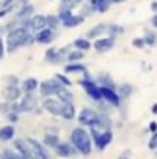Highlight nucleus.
Here are the masks:
<instances>
[{
  "instance_id": "nucleus-1",
  "label": "nucleus",
  "mask_w": 157,
  "mask_h": 159,
  "mask_svg": "<svg viewBox=\"0 0 157 159\" xmlns=\"http://www.w3.org/2000/svg\"><path fill=\"white\" fill-rule=\"evenodd\" d=\"M4 41H6V52L15 54L20 48H28V46L35 44V32H32L30 28L20 24V26L7 30L4 34Z\"/></svg>"
},
{
  "instance_id": "nucleus-2",
  "label": "nucleus",
  "mask_w": 157,
  "mask_h": 159,
  "mask_svg": "<svg viewBox=\"0 0 157 159\" xmlns=\"http://www.w3.org/2000/svg\"><path fill=\"white\" fill-rule=\"evenodd\" d=\"M69 141L74 144V148L78 150V154L81 156V157H89V156L92 154V150H94L92 137H91L89 129L83 128V126H79V124L70 129V133H69Z\"/></svg>"
},
{
  "instance_id": "nucleus-3",
  "label": "nucleus",
  "mask_w": 157,
  "mask_h": 159,
  "mask_svg": "<svg viewBox=\"0 0 157 159\" xmlns=\"http://www.w3.org/2000/svg\"><path fill=\"white\" fill-rule=\"evenodd\" d=\"M20 115H39L41 111V100L37 93H24L19 100Z\"/></svg>"
},
{
  "instance_id": "nucleus-4",
  "label": "nucleus",
  "mask_w": 157,
  "mask_h": 159,
  "mask_svg": "<svg viewBox=\"0 0 157 159\" xmlns=\"http://www.w3.org/2000/svg\"><path fill=\"white\" fill-rule=\"evenodd\" d=\"M78 85L85 91V94L96 104V102H102V93H100V85L96 83V80L92 78L89 72L87 74H83V78L78 80Z\"/></svg>"
},
{
  "instance_id": "nucleus-5",
  "label": "nucleus",
  "mask_w": 157,
  "mask_h": 159,
  "mask_svg": "<svg viewBox=\"0 0 157 159\" xmlns=\"http://www.w3.org/2000/svg\"><path fill=\"white\" fill-rule=\"evenodd\" d=\"M72 48V44H67V46H50L46 48L44 52V61L50 63V65H59V63H67V54L69 50Z\"/></svg>"
},
{
  "instance_id": "nucleus-6",
  "label": "nucleus",
  "mask_w": 157,
  "mask_h": 159,
  "mask_svg": "<svg viewBox=\"0 0 157 159\" xmlns=\"http://www.w3.org/2000/svg\"><path fill=\"white\" fill-rule=\"evenodd\" d=\"M63 100H59L57 96H46V98H41V109L52 117H61V111H63Z\"/></svg>"
},
{
  "instance_id": "nucleus-7",
  "label": "nucleus",
  "mask_w": 157,
  "mask_h": 159,
  "mask_svg": "<svg viewBox=\"0 0 157 159\" xmlns=\"http://www.w3.org/2000/svg\"><path fill=\"white\" fill-rule=\"evenodd\" d=\"M98 115H100V111L96 109V107H89V106H85V107H81L78 111V115H76V122H78L79 126H83V128H91L96 120H98Z\"/></svg>"
},
{
  "instance_id": "nucleus-8",
  "label": "nucleus",
  "mask_w": 157,
  "mask_h": 159,
  "mask_svg": "<svg viewBox=\"0 0 157 159\" xmlns=\"http://www.w3.org/2000/svg\"><path fill=\"white\" fill-rule=\"evenodd\" d=\"M28 141V146H30V154H32V159H54L50 150L41 143L39 139L35 137H26Z\"/></svg>"
},
{
  "instance_id": "nucleus-9",
  "label": "nucleus",
  "mask_w": 157,
  "mask_h": 159,
  "mask_svg": "<svg viewBox=\"0 0 157 159\" xmlns=\"http://www.w3.org/2000/svg\"><path fill=\"white\" fill-rule=\"evenodd\" d=\"M91 133V131H89ZM92 137V144L98 152H104L111 143H113V129H105V131H98V133H91Z\"/></svg>"
},
{
  "instance_id": "nucleus-10",
  "label": "nucleus",
  "mask_w": 157,
  "mask_h": 159,
  "mask_svg": "<svg viewBox=\"0 0 157 159\" xmlns=\"http://www.w3.org/2000/svg\"><path fill=\"white\" fill-rule=\"evenodd\" d=\"M52 152L56 154V157H59V159H72V157H76V156H79L78 150L74 148V144L70 141H59L57 146Z\"/></svg>"
},
{
  "instance_id": "nucleus-11",
  "label": "nucleus",
  "mask_w": 157,
  "mask_h": 159,
  "mask_svg": "<svg viewBox=\"0 0 157 159\" xmlns=\"http://www.w3.org/2000/svg\"><path fill=\"white\" fill-rule=\"evenodd\" d=\"M59 87H61V83L56 78H48V80H44V81H39V91H37V93H39L41 98L56 96L57 91H59ZM63 87H65V85H63Z\"/></svg>"
},
{
  "instance_id": "nucleus-12",
  "label": "nucleus",
  "mask_w": 157,
  "mask_h": 159,
  "mask_svg": "<svg viewBox=\"0 0 157 159\" xmlns=\"http://www.w3.org/2000/svg\"><path fill=\"white\" fill-rule=\"evenodd\" d=\"M34 13H37V11H35V6H34L32 2H19V4H15V7H13V11H11V17L26 20V19H30Z\"/></svg>"
},
{
  "instance_id": "nucleus-13",
  "label": "nucleus",
  "mask_w": 157,
  "mask_h": 159,
  "mask_svg": "<svg viewBox=\"0 0 157 159\" xmlns=\"http://www.w3.org/2000/svg\"><path fill=\"white\" fill-rule=\"evenodd\" d=\"M117 39L111 37V35H104V37H98V39L92 41V50L98 52V54H107L115 48Z\"/></svg>"
},
{
  "instance_id": "nucleus-14",
  "label": "nucleus",
  "mask_w": 157,
  "mask_h": 159,
  "mask_svg": "<svg viewBox=\"0 0 157 159\" xmlns=\"http://www.w3.org/2000/svg\"><path fill=\"white\" fill-rule=\"evenodd\" d=\"M59 20H61V26L63 28H78L81 26L83 22H85V17H81L79 13L76 11H70V13H63V15H59Z\"/></svg>"
},
{
  "instance_id": "nucleus-15",
  "label": "nucleus",
  "mask_w": 157,
  "mask_h": 159,
  "mask_svg": "<svg viewBox=\"0 0 157 159\" xmlns=\"http://www.w3.org/2000/svg\"><path fill=\"white\" fill-rule=\"evenodd\" d=\"M57 39V30L54 28H43L39 32H35V44H43V46H48L52 44L54 41Z\"/></svg>"
},
{
  "instance_id": "nucleus-16",
  "label": "nucleus",
  "mask_w": 157,
  "mask_h": 159,
  "mask_svg": "<svg viewBox=\"0 0 157 159\" xmlns=\"http://www.w3.org/2000/svg\"><path fill=\"white\" fill-rule=\"evenodd\" d=\"M24 26L30 28L32 32H39L43 28L48 26V20H46V15H41V13H34L30 19L24 20Z\"/></svg>"
},
{
  "instance_id": "nucleus-17",
  "label": "nucleus",
  "mask_w": 157,
  "mask_h": 159,
  "mask_svg": "<svg viewBox=\"0 0 157 159\" xmlns=\"http://www.w3.org/2000/svg\"><path fill=\"white\" fill-rule=\"evenodd\" d=\"M22 94L24 93H22L20 85H4V89H2V100L4 102H19Z\"/></svg>"
},
{
  "instance_id": "nucleus-18",
  "label": "nucleus",
  "mask_w": 157,
  "mask_h": 159,
  "mask_svg": "<svg viewBox=\"0 0 157 159\" xmlns=\"http://www.w3.org/2000/svg\"><path fill=\"white\" fill-rule=\"evenodd\" d=\"M100 93H102V100L107 102V104H111L113 107H120L122 102H124V100L118 96L117 89H111V87H100Z\"/></svg>"
},
{
  "instance_id": "nucleus-19",
  "label": "nucleus",
  "mask_w": 157,
  "mask_h": 159,
  "mask_svg": "<svg viewBox=\"0 0 157 159\" xmlns=\"http://www.w3.org/2000/svg\"><path fill=\"white\" fill-rule=\"evenodd\" d=\"M107 30H109V22H98V24H94L92 28H89L87 32H85V37L91 41L98 39V37H104V35H107Z\"/></svg>"
},
{
  "instance_id": "nucleus-20",
  "label": "nucleus",
  "mask_w": 157,
  "mask_h": 159,
  "mask_svg": "<svg viewBox=\"0 0 157 159\" xmlns=\"http://www.w3.org/2000/svg\"><path fill=\"white\" fill-rule=\"evenodd\" d=\"M11 148L13 150H17L20 156L24 159H32V154H30V146H28V141H26V137H15L13 141H11Z\"/></svg>"
},
{
  "instance_id": "nucleus-21",
  "label": "nucleus",
  "mask_w": 157,
  "mask_h": 159,
  "mask_svg": "<svg viewBox=\"0 0 157 159\" xmlns=\"http://www.w3.org/2000/svg\"><path fill=\"white\" fill-rule=\"evenodd\" d=\"M17 137V129H15V124H4L0 126V143H11L13 139Z\"/></svg>"
},
{
  "instance_id": "nucleus-22",
  "label": "nucleus",
  "mask_w": 157,
  "mask_h": 159,
  "mask_svg": "<svg viewBox=\"0 0 157 159\" xmlns=\"http://www.w3.org/2000/svg\"><path fill=\"white\" fill-rule=\"evenodd\" d=\"M63 72L65 74H81L83 76V74L89 72V69H87V65L83 61H76V63H65Z\"/></svg>"
},
{
  "instance_id": "nucleus-23",
  "label": "nucleus",
  "mask_w": 157,
  "mask_h": 159,
  "mask_svg": "<svg viewBox=\"0 0 157 159\" xmlns=\"http://www.w3.org/2000/svg\"><path fill=\"white\" fill-rule=\"evenodd\" d=\"M59 141H61V137H59V133H57V131H52V133H50V131H44V135H43V139H41V143H43L50 152L57 146V143H59Z\"/></svg>"
},
{
  "instance_id": "nucleus-24",
  "label": "nucleus",
  "mask_w": 157,
  "mask_h": 159,
  "mask_svg": "<svg viewBox=\"0 0 157 159\" xmlns=\"http://www.w3.org/2000/svg\"><path fill=\"white\" fill-rule=\"evenodd\" d=\"M78 13L81 17H85V19H89V17H92L94 13H96V6H94V0H85V2H81L78 6Z\"/></svg>"
},
{
  "instance_id": "nucleus-25",
  "label": "nucleus",
  "mask_w": 157,
  "mask_h": 159,
  "mask_svg": "<svg viewBox=\"0 0 157 159\" xmlns=\"http://www.w3.org/2000/svg\"><path fill=\"white\" fill-rule=\"evenodd\" d=\"M76 115H78V109H76L74 102H65V104H63V111H61V117H59V119L70 122V120L76 119Z\"/></svg>"
},
{
  "instance_id": "nucleus-26",
  "label": "nucleus",
  "mask_w": 157,
  "mask_h": 159,
  "mask_svg": "<svg viewBox=\"0 0 157 159\" xmlns=\"http://www.w3.org/2000/svg\"><path fill=\"white\" fill-rule=\"evenodd\" d=\"M20 89H22V93H37L39 91V80L34 78V76L20 80Z\"/></svg>"
},
{
  "instance_id": "nucleus-27",
  "label": "nucleus",
  "mask_w": 157,
  "mask_h": 159,
  "mask_svg": "<svg viewBox=\"0 0 157 159\" xmlns=\"http://www.w3.org/2000/svg\"><path fill=\"white\" fill-rule=\"evenodd\" d=\"M70 44H72V48H78V50L85 52V54H87L89 50H92V41L87 39L85 35H83V37H76V39L72 41Z\"/></svg>"
},
{
  "instance_id": "nucleus-28",
  "label": "nucleus",
  "mask_w": 157,
  "mask_h": 159,
  "mask_svg": "<svg viewBox=\"0 0 157 159\" xmlns=\"http://www.w3.org/2000/svg\"><path fill=\"white\" fill-rule=\"evenodd\" d=\"M78 9V4L74 0H59L57 4V15H63V13H70V11H76Z\"/></svg>"
},
{
  "instance_id": "nucleus-29",
  "label": "nucleus",
  "mask_w": 157,
  "mask_h": 159,
  "mask_svg": "<svg viewBox=\"0 0 157 159\" xmlns=\"http://www.w3.org/2000/svg\"><path fill=\"white\" fill-rule=\"evenodd\" d=\"M94 80H96V83H98L100 87H111V89H117V83H115V80L111 78L109 72H100Z\"/></svg>"
},
{
  "instance_id": "nucleus-30",
  "label": "nucleus",
  "mask_w": 157,
  "mask_h": 159,
  "mask_svg": "<svg viewBox=\"0 0 157 159\" xmlns=\"http://www.w3.org/2000/svg\"><path fill=\"white\" fill-rule=\"evenodd\" d=\"M133 91H135V89H133L131 83H118L117 85V93L122 100H128V98L133 94Z\"/></svg>"
},
{
  "instance_id": "nucleus-31",
  "label": "nucleus",
  "mask_w": 157,
  "mask_h": 159,
  "mask_svg": "<svg viewBox=\"0 0 157 159\" xmlns=\"http://www.w3.org/2000/svg\"><path fill=\"white\" fill-rule=\"evenodd\" d=\"M59 100H63V102H74V93L70 91V87H59V91H57V94H56Z\"/></svg>"
},
{
  "instance_id": "nucleus-32",
  "label": "nucleus",
  "mask_w": 157,
  "mask_h": 159,
  "mask_svg": "<svg viewBox=\"0 0 157 159\" xmlns=\"http://www.w3.org/2000/svg\"><path fill=\"white\" fill-rule=\"evenodd\" d=\"M85 59V52H81L78 48H70L67 54V63H76V61H83Z\"/></svg>"
},
{
  "instance_id": "nucleus-33",
  "label": "nucleus",
  "mask_w": 157,
  "mask_h": 159,
  "mask_svg": "<svg viewBox=\"0 0 157 159\" xmlns=\"http://www.w3.org/2000/svg\"><path fill=\"white\" fill-rule=\"evenodd\" d=\"M126 34V28L122 26V24H117V22H109V30H107V35H111V37H120V35H124Z\"/></svg>"
},
{
  "instance_id": "nucleus-34",
  "label": "nucleus",
  "mask_w": 157,
  "mask_h": 159,
  "mask_svg": "<svg viewBox=\"0 0 157 159\" xmlns=\"http://www.w3.org/2000/svg\"><path fill=\"white\" fill-rule=\"evenodd\" d=\"M94 6H96V13H107L111 9V0H94Z\"/></svg>"
},
{
  "instance_id": "nucleus-35",
  "label": "nucleus",
  "mask_w": 157,
  "mask_h": 159,
  "mask_svg": "<svg viewBox=\"0 0 157 159\" xmlns=\"http://www.w3.org/2000/svg\"><path fill=\"white\" fill-rule=\"evenodd\" d=\"M0 159H24V157L17 150H13V148H4L0 152Z\"/></svg>"
},
{
  "instance_id": "nucleus-36",
  "label": "nucleus",
  "mask_w": 157,
  "mask_h": 159,
  "mask_svg": "<svg viewBox=\"0 0 157 159\" xmlns=\"http://www.w3.org/2000/svg\"><path fill=\"white\" fill-rule=\"evenodd\" d=\"M46 20H48V28L59 30L61 20H59V15H57V13H48V15H46Z\"/></svg>"
},
{
  "instance_id": "nucleus-37",
  "label": "nucleus",
  "mask_w": 157,
  "mask_h": 159,
  "mask_svg": "<svg viewBox=\"0 0 157 159\" xmlns=\"http://www.w3.org/2000/svg\"><path fill=\"white\" fill-rule=\"evenodd\" d=\"M142 39L146 43V46H155L157 44V34L155 32H144Z\"/></svg>"
},
{
  "instance_id": "nucleus-38",
  "label": "nucleus",
  "mask_w": 157,
  "mask_h": 159,
  "mask_svg": "<svg viewBox=\"0 0 157 159\" xmlns=\"http://www.w3.org/2000/svg\"><path fill=\"white\" fill-rule=\"evenodd\" d=\"M54 78L57 80L61 85H65V87H72V85H74V81L69 78V74H65V72H61V74H56Z\"/></svg>"
},
{
  "instance_id": "nucleus-39",
  "label": "nucleus",
  "mask_w": 157,
  "mask_h": 159,
  "mask_svg": "<svg viewBox=\"0 0 157 159\" xmlns=\"http://www.w3.org/2000/svg\"><path fill=\"white\" fill-rule=\"evenodd\" d=\"M4 119L7 120L9 124H17L19 120H20V113H17V111H7V113H4Z\"/></svg>"
},
{
  "instance_id": "nucleus-40",
  "label": "nucleus",
  "mask_w": 157,
  "mask_h": 159,
  "mask_svg": "<svg viewBox=\"0 0 157 159\" xmlns=\"http://www.w3.org/2000/svg\"><path fill=\"white\" fill-rule=\"evenodd\" d=\"M4 85H20V78L15 74H7L4 78Z\"/></svg>"
},
{
  "instance_id": "nucleus-41",
  "label": "nucleus",
  "mask_w": 157,
  "mask_h": 159,
  "mask_svg": "<svg viewBox=\"0 0 157 159\" xmlns=\"http://www.w3.org/2000/svg\"><path fill=\"white\" fill-rule=\"evenodd\" d=\"M131 46H133V48H139V50L146 48V43H144V39H142V35H141V37H135V39L131 41Z\"/></svg>"
},
{
  "instance_id": "nucleus-42",
  "label": "nucleus",
  "mask_w": 157,
  "mask_h": 159,
  "mask_svg": "<svg viewBox=\"0 0 157 159\" xmlns=\"http://www.w3.org/2000/svg\"><path fill=\"white\" fill-rule=\"evenodd\" d=\"M148 148H150V150H155L157 148V131L152 133V137L148 139Z\"/></svg>"
},
{
  "instance_id": "nucleus-43",
  "label": "nucleus",
  "mask_w": 157,
  "mask_h": 159,
  "mask_svg": "<svg viewBox=\"0 0 157 159\" xmlns=\"http://www.w3.org/2000/svg\"><path fill=\"white\" fill-rule=\"evenodd\" d=\"M6 54H7V52H6V41H4V35H0V61L4 59Z\"/></svg>"
},
{
  "instance_id": "nucleus-44",
  "label": "nucleus",
  "mask_w": 157,
  "mask_h": 159,
  "mask_svg": "<svg viewBox=\"0 0 157 159\" xmlns=\"http://www.w3.org/2000/svg\"><path fill=\"white\" fill-rule=\"evenodd\" d=\"M7 15H11V9H7V7H0V22H2Z\"/></svg>"
},
{
  "instance_id": "nucleus-45",
  "label": "nucleus",
  "mask_w": 157,
  "mask_h": 159,
  "mask_svg": "<svg viewBox=\"0 0 157 159\" xmlns=\"http://www.w3.org/2000/svg\"><path fill=\"white\" fill-rule=\"evenodd\" d=\"M148 131H150V133H155L157 131V122L155 120H152V122L148 124Z\"/></svg>"
},
{
  "instance_id": "nucleus-46",
  "label": "nucleus",
  "mask_w": 157,
  "mask_h": 159,
  "mask_svg": "<svg viewBox=\"0 0 157 159\" xmlns=\"http://www.w3.org/2000/svg\"><path fill=\"white\" fill-rule=\"evenodd\" d=\"M117 159H131V152H129V150H124Z\"/></svg>"
},
{
  "instance_id": "nucleus-47",
  "label": "nucleus",
  "mask_w": 157,
  "mask_h": 159,
  "mask_svg": "<svg viewBox=\"0 0 157 159\" xmlns=\"http://www.w3.org/2000/svg\"><path fill=\"white\" fill-rule=\"evenodd\" d=\"M150 7H152V11H154V13H157V0L152 2V6H150Z\"/></svg>"
},
{
  "instance_id": "nucleus-48",
  "label": "nucleus",
  "mask_w": 157,
  "mask_h": 159,
  "mask_svg": "<svg viewBox=\"0 0 157 159\" xmlns=\"http://www.w3.org/2000/svg\"><path fill=\"white\" fill-rule=\"evenodd\" d=\"M124 2H128V0H111V4H124Z\"/></svg>"
},
{
  "instance_id": "nucleus-49",
  "label": "nucleus",
  "mask_w": 157,
  "mask_h": 159,
  "mask_svg": "<svg viewBox=\"0 0 157 159\" xmlns=\"http://www.w3.org/2000/svg\"><path fill=\"white\" fill-rule=\"evenodd\" d=\"M152 113H154V115H157V104H154V106H152Z\"/></svg>"
},
{
  "instance_id": "nucleus-50",
  "label": "nucleus",
  "mask_w": 157,
  "mask_h": 159,
  "mask_svg": "<svg viewBox=\"0 0 157 159\" xmlns=\"http://www.w3.org/2000/svg\"><path fill=\"white\" fill-rule=\"evenodd\" d=\"M74 2H76V4L79 6V4H81V2H85V0H74Z\"/></svg>"
},
{
  "instance_id": "nucleus-51",
  "label": "nucleus",
  "mask_w": 157,
  "mask_h": 159,
  "mask_svg": "<svg viewBox=\"0 0 157 159\" xmlns=\"http://www.w3.org/2000/svg\"><path fill=\"white\" fill-rule=\"evenodd\" d=\"M155 156H157V148H155Z\"/></svg>"
},
{
  "instance_id": "nucleus-52",
  "label": "nucleus",
  "mask_w": 157,
  "mask_h": 159,
  "mask_svg": "<svg viewBox=\"0 0 157 159\" xmlns=\"http://www.w3.org/2000/svg\"><path fill=\"white\" fill-rule=\"evenodd\" d=\"M56 2H59V0H56Z\"/></svg>"
}]
</instances>
